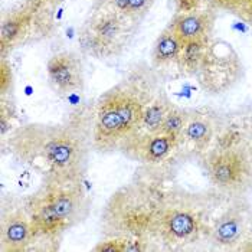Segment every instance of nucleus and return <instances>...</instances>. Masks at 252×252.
<instances>
[{"instance_id":"f257e3e1","label":"nucleus","mask_w":252,"mask_h":252,"mask_svg":"<svg viewBox=\"0 0 252 252\" xmlns=\"http://www.w3.org/2000/svg\"><path fill=\"white\" fill-rule=\"evenodd\" d=\"M85 120L26 123L16 127L1 149L40 177L85 179L93 150V126Z\"/></svg>"},{"instance_id":"f03ea898","label":"nucleus","mask_w":252,"mask_h":252,"mask_svg":"<svg viewBox=\"0 0 252 252\" xmlns=\"http://www.w3.org/2000/svg\"><path fill=\"white\" fill-rule=\"evenodd\" d=\"M161 91L157 71L147 62L134 63L123 78L98 97L93 114V150L117 152L140 130L144 110Z\"/></svg>"},{"instance_id":"7ed1b4c3","label":"nucleus","mask_w":252,"mask_h":252,"mask_svg":"<svg viewBox=\"0 0 252 252\" xmlns=\"http://www.w3.org/2000/svg\"><path fill=\"white\" fill-rule=\"evenodd\" d=\"M228 199L215 189L193 192L176 186L163 190L155 242L167 251H183L202 241L208 242L215 216Z\"/></svg>"},{"instance_id":"20e7f679","label":"nucleus","mask_w":252,"mask_h":252,"mask_svg":"<svg viewBox=\"0 0 252 252\" xmlns=\"http://www.w3.org/2000/svg\"><path fill=\"white\" fill-rule=\"evenodd\" d=\"M35 233V244H54L87 219L91 199L84 179L42 177L32 193L23 196Z\"/></svg>"},{"instance_id":"39448f33","label":"nucleus","mask_w":252,"mask_h":252,"mask_svg":"<svg viewBox=\"0 0 252 252\" xmlns=\"http://www.w3.org/2000/svg\"><path fill=\"white\" fill-rule=\"evenodd\" d=\"M161 194L163 190L147 179H136L120 186L101 211L102 238L149 239L155 242Z\"/></svg>"},{"instance_id":"423d86ee","label":"nucleus","mask_w":252,"mask_h":252,"mask_svg":"<svg viewBox=\"0 0 252 252\" xmlns=\"http://www.w3.org/2000/svg\"><path fill=\"white\" fill-rule=\"evenodd\" d=\"M57 9L48 0H20L4 9L0 22V55L7 57L15 49L54 36Z\"/></svg>"},{"instance_id":"0eeeda50","label":"nucleus","mask_w":252,"mask_h":252,"mask_svg":"<svg viewBox=\"0 0 252 252\" xmlns=\"http://www.w3.org/2000/svg\"><path fill=\"white\" fill-rule=\"evenodd\" d=\"M197 160L216 192L229 199L252 192V140L229 149H208Z\"/></svg>"},{"instance_id":"6e6552de","label":"nucleus","mask_w":252,"mask_h":252,"mask_svg":"<svg viewBox=\"0 0 252 252\" xmlns=\"http://www.w3.org/2000/svg\"><path fill=\"white\" fill-rule=\"evenodd\" d=\"M137 25L114 12H91L78 32L84 55L97 61L120 58L131 43Z\"/></svg>"},{"instance_id":"1a4fd4ad","label":"nucleus","mask_w":252,"mask_h":252,"mask_svg":"<svg viewBox=\"0 0 252 252\" xmlns=\"http://www.w3.org/2000/svg\"><path fill=\"white\" fill-rule=\"evenodd\" d=\"M244 72V63L232 45L223 39H212L194 77L206 94L220 95L238 85Z\"/></svg>"},{"instance_id":"9d476101","label":"nucleus","mask_w":252,"mask_h":252,"mask_svg":"<svg viewBox=\"0 0 252 252\" xmlns=\"http://www.w3.org/2000/svg\"><path fill=\"white\" fill-rule=\"evenodd\" d=\"M35 233L23 197L3 194L0 200V252L32 251Z\"/></svg>"},{"instance_id":"9b49d317","label":"nucleus","mask_w":252,"mask_h":252,"mask_svg":"<svg viewBox=\"0 0 252 252\" xmlns=\"http://www.w3.org/2000/svg\"><path fill=\"white\" fill-rule=\"evenodd\" d=\"M252 223V208L247 197L228 199L215 216L208 244L215 250L236 251Z\"/></svg>"},{"instance_id":"f8f14e48","label":"nucleus","mask_w":252,"mask_h":252,"mask_svg":"<svg viewBox=\"0 0 252 252\" xmlns=\"http://www.w3.org/2000/svg\"><path fill=\"white\" fill-rule=\"evenodd\" d=\"M179 149L180 144L170 137L161 133H146L138 130L133 136L127 137L117 152L131 161L153 169L166 163Z\"/></svg>"},{"instance_id":"ddd939ff","label":"nucleus","mask_w":252,"mask_h":252,"mask_svg":"<svg viewBox=\"0 0 252 252\" xmlns=\"http://www.w3.org/2000/svg\"><path fill=\"white\" fill-rule=\"evenodd\" d=\"M46 75L52 88L62 95L82 91L85 85L82 61L72 51H62L52 55L46 63Z\"/></svg>"},{"instance_id":"4468645a","label":"nucleus","mask_w":252,"mask_h":252,"mask_svg":"<svg viewBox=\"0 0 252 252\" xmlns=\"http://www.w3.org/2000/svg\"><path fill=\"white\" fill-rule=\"evenodd\" d=\"M218 117L219 114L211 108L190 110V116L182 138V146H188L196 156L208 150L214 140Z\"/></svg>"},{"instance_id":"2eb2a0df","label":"nucleus","mask_w":252,"mask_h":252,"mask_svg":"<svg viewBox=\"0 0 252 252\" xmlns=\"http://www.w3.org/2000/svg\"><path fill=\"white\" fill-rule=\"evenodd\" d=\"M215 19L216 10L211 6H206L200 10L190 13L173 15L169 26L175 31V33L182 42H186L202 36H212Z\"/></svg>"},{"instance_id":"dca6fc26","label":"nucleus","mask_w":252,"mask_h":252,"mask_svg":"<svg viewBox=\"0 0 252 252\" xmlns=\"http://www.w3.org/2000/svg\"><path fill=\"white\" fill-rule=\"evenodd\" d=\"M183 42L175 33V31L167 25L153 43L150 52V65L156 71L169 68L170 65H176L179 62V57L182 52Z\"/></svg>"},{"instance_id":"f3484780","label":"nucleus","mask_w":252,"mask_h":252,"mask_svg":"<svg viewBox=\"0 0 252 252\" xmlns=\"http://www.w3.org/2000/svg\"><path fill=\"white\" fill-rule=\"evenodd\" d=\"M212 36H202V38L190 39L183 42L182 52L179 57L177 68L182 74L188 77H194L200 68V63L205 58L208 48L212 42Z\"/></svg>"},{"instance_id":"a211bd4d","label":"nucleus","mask_w":252,"mask_h":252,"mask_svg":"<svg viewBox=\"0 0 252 252\" xmlns=\"http://www.w3.org/2000/svg\"><path fill=\"white\" fill-rule=\"evenodd\" d=\"M172 107H173L172 99L161 90L144 110L140 130L146 133H158L164 118Z\"/></svg>"},{"instance_id":"6ab92c4d","label":"nucleus","mask_w":252,"mask_h":252,"mask_svg":"<svg viewBox=\"0 0 252 252\" xmlns=\"http://www.w3.org/2000/svg\"><path fill=\"white\" fill-rule=\"evenodd\" d=\"M189 116H190V110L177 107L173 104V107L169 110L167 116L164 118L158 133L173 138L176 143L182 146V138H183V133H185Z\"/></svg>"},{"instance_id":"aec40b11","label":"nucleus","mask_w":252,"mask_h":252,"mask_svg":"<svg viewBox=\"0 0 252 252\" xmlns=\"http://www.w3.org/2000/svg\"><path fill=\"white\" fill-rule=\"evenodd\" d=\"M208 6L252 26V0H208Z\"/></svg>"},{"instance_id":"412c9836","label":"nucleus","mask_w":252,"mask_h":252,"mask_svg":"<svg viewBox=\"0 0 252 252\" xmlns=\"http://www.w3.org/2000/svg\"><path fill=\"white\" fill-rule=\"evenodd\" d=\"M16 107L12 97H0V136L4 140L16 127Z\"/></svg>"},{"instance_id":"4be33fe9","label":"nucleus","mask_w":252,"mask_h":252,"mask_svg":"<svg viewBox=\"0 0 252 252\" xmlns=\"http://www.w3.org/2000/svg\"><path fill=\"white\" fill-rule=\"evenodd\" d=\"M13 69L7 57L0 58V97H12L13 93Z\"/></svg>"},{"instance_id":"5701e85b","label":"nucleus","mask_w":252,"mask_h":252,"mask_svg":"<svg viewBox=\"0 0 252 252\" xmlns=\"http://www.w3.org/2000/svg\"><path fill=\"white\" fill-rule=\"evenodd\" d=\"M94 252H128V239L102 238L93 248Z\"/></svg>"},{"instance_id":"b1692460","label":"nucleus","mask_w":252,"mask_h":252,"mask_svg":"<svg viewBox=\"0 0 252 252\" xmlns=\"http://www.w3.org/2000/svg\"><path fill=\"white\" fill-rule=\"evenodd\" d=\"M206 6H208V0H173L175 15L196 12Z\"/></svg>"},{"instance_id":"393cba45","label":"nucleus","mask_w":252,"mask_h":252,"mask_svg":"<svg viewBox=\"0 0 252 252\" xmlns=\"http://www.w3.org/2000/svg\"><path fill=\"white\" fill-rule=\"evenodd\" d=\"M236 251L239 252H252V223L248 229L247 235L244 236V239L241 241V244L238 245Z\"/></svg>"}]
</instances>
